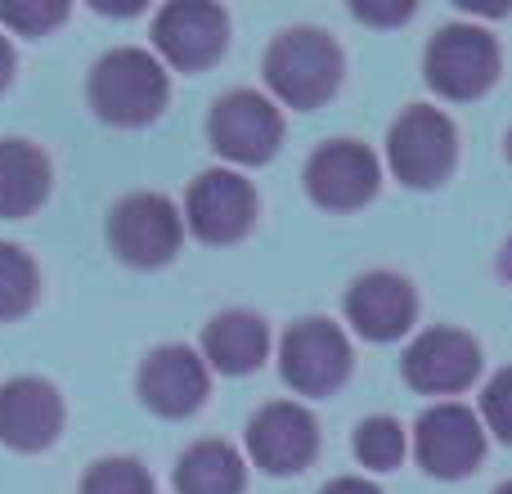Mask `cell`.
Returning <instances> with one entry per match:
<instances>
[{
  "instance_id": "1",
  "label": "cell",
  "mask_w": 512,
  "mask_h": 494,
  "mask_svg": "<svg viewBox=\"0 0 512 494\" xmlns=\"http://www.w3.org/2000/svg\"><path fill=\"white\" fill-rule=\"evenodd\" d=\"M265 86L288 108H319L342 86V45L319 27H288L265 50Z\"/></svg>"
},
{
  "instance_id": "2",
  "label": "cell",
  "mask_w": 512,
  "mask_h": 494,
  "mask_svg": "<svg viewBox=\"0 0 512 494\" xmlns=\"http://www.w3.org/2000/svg\"><path fill=\"white\" fill-rule=\"evenodd\" d=\"M171 81L149 50H108L90 72V108L113 126H149L167 108Z\"/></svg>"
},
{
  "instance_id": "3",
  "label": "cell",
  "mask_w": 512,
  "mask_h": 494,
  "mask_svg": "<svg viewBox=\"0 0 512 494\" xmlns=\"http://www.w3.org/2000/svg\"><path fill=\"white\" fill-rule=\"evenodd\" d=\"M454 158H459V131L441 108L409 104L387 131V162L400 185L409 189H436L450 180Z\"/></svg>"
},
{
  "instance_id": "4",
  "label": "cell",
  "mask_w": 512,
  "mask_h": 494,
  "mask_svg": "<svg viewBox=\"0 0 512 494\" xmlns=\"http://www.w3.org/2000/svg\"><path fill=\"white\" fill-rule=\"evenodd\" d=\"M427 86L445 99H477L499 81V41L486 27L450 23L427 41Z\"/></svg>"
},
{
  "instance_id": "5",
  "label": "cell",
  "mask_w": 512,
  "mask_h": 494,
  "mask_svg": "<svg viewBox=\"0 0 512 494\" xmlns=\"http://www.w3.org/2000/svg\"><path fill=\"white\" fill-rule=\"evenodd\" d=\"M207 140L239 167H261L283 144V113L256 90H230L207 113Z\"/></svg>"
},
{
  "instance_id": "6",
  "label": "cell",
  "mask_w": 512,
  "mask_h": 494,
  "mask_svg": "<svg viewBox=\"0 0 512 494\" xmlns=\"http://www.w3.org/2000/svg\"><path fill=\"white\" fill-rule=\"evenodd\" d=\"M180 234H185V221H180L176 203L162 194H131L108 216V243L135 270L167 265L180 252Z\"/></svg>"
},
{
  "instance_id": "7",
  "label": "cell",
  "mask_w": 512,
  "mask_h": 494,
  "mask_svg": "<svg viewBox=\"0 0 512 494\" xmlns=\"http://www.w3.org/2000/svg\"><path fill=\"white\" fill-rule=\"evenodd\" d=\"M279 369L301 396H328L351 373V342L333 319H301L279 342Z\"/></svg>"
},
{
  "instance_id": "8",
  "label": "cell",
  "mask_w": 512,
  "mask_h": 494,
  "mask_svg": "<svg viewBox=\"0 0 512 494\" xmlns=\"http://www.w3.org/2000/svg\"><path fill=\"white\" fill-rule=\"evenodd\" d=\"M153 45L180 72H203L230 45V18L207 0H171L153 18Z\"/></svg>"
},
{
  "instance_id": "9",
  "label": "cell",
  "mask_w": 512,
  "mask_h": 494,
  "mask_svg": "<svg viewBox=\"0 0 512 494\" xmlns=\"http://www.w3.org/2000/svg\"><path fill=\"white\" fill-rule=\"evenodd\" d=\"M414 454L432 477L459 481L486 459V427L468 405H432L414 427Z\"/></svg>"
},
{
  "instance_id": "10",
  "label": "cell",
  "mask_w": 512,
  "mask_h": 494,
  "mask_svg": "<svg viewBox=\"0 0 512 494\" xmlns=\"http://www.w3.org/2000/svg\"><path fill=\"white\" fill-rule=\"evenodd\" d=\"M185 221L203 243H239L256 225V189L239 171L212 167L189 185L185 198Z\"/></svg>"
},
{
  "instance_id": "11",
  "label": "cell",
  "mask_w": 512,
  "mask_h": 494,
  "mask_svg": "<svg viewBox=\"0 0 512 494\" xmlns=\"http://www.w3.org/2000/svg\"><path fill=\"white\" fill-rule=\"evenodd\" d=\"M378 180H382L378 158L355 140L319 144L306 162V194L315 198L324 212H355V207L373 203Z\"/></svg>"
},
{
  "instance_id": "12",
  "label": "cell",
  "mask_w": 512,
  "mask_h": 494,
  "mask_svg": "<svg viewBox=\"0 0 512 494\" xmlns=\"http://www.w3.org/2000/svg\"><path fill=\"white\" fill-rule=\"evenodd\" d=\"M248 454L256 468H265L270 477H292L306 472L319 454V423L306 405L292 400H274L248 423Z\"/></svg>"
},
{
  "instance_id": "13",
  "label": "cell",
  "mask_w": 512,
  "mask_h": 494,
  "mask_svg": "<svg viewBox=\"0 0 512 494\" xmlns=\"http://www.w3.org/2000/svg\"><path fill=\"white\" fill-rule=\"evenodd\" d=\"M405 382L423 396H454L481 373V346L459 328H427L405 351Z\"/></svg>"
},
{
  "instance_id": "14",
  "label": "cell",
  "mask_w": 512,
  "mask_h": 494,
  "mask_svg": "<svg viewBox=\"0 0 512 494\" xmlns=\"http://www.w3.org/2000/svg\"><path fill=\"white\" fill-rule=\"evenodd\" d=\"M207 360L189 346H158L149 351V360L140 364V378H135V391H140L144 409L162 418H189L198 405L207 400Z\"/></svg>"
},
{
  "instance_id": "15",
  "label": "cell",
  "mask_w": 512,
  "mask_h": 494,
  "mask_svg": "<svg viewBox=\"0 0 512 494\" xmlns=\"http://www.w3.org/2000/svg\"><path fill=\"white\" fill-rule=\"evenodd\" d=\"M63 432V396L45 378H14L0 387V445L36 454Z\"/></svg>"
},
{
  "instance_id": "16",
  "label": "cell",
  "mask_w": 512,
  "mask_h": 494,
  "mask_svg": "<svg viewBox=\"0 0 512 494\" xmlns=\"http://www.w3.org/2000/svg\"><path fill=\"white\" fill-rule=\"evenodd\" d=\"M346 319L360 337L369 342H396L414 328L418 319V297L409 288V279L391 270H373V274H360L346 292Z\"/></svg>"
},
{
  "instance_id": "17",
  "label": "cell",
  "mask_w": 512,
  "mask_h": 494,
  "mask_svg": "<svg viewBox=\"0 0 512 494\" xmlns=\"http://www.w3.org/2000/svg\"><path fill=\"white\" fill-rule=\"evenodd\" d=\"M265 351H270V328L252 310H225L203 328V360L207 369L225 373V378L256 373Z\"/></svg>"
},
{
  "instance_id": "18",
  "label": "cell",
  "mask_w": 512,
  "mask_h": 494,
  "mask_svg": "<svg viewBox=\"0 0 512 494\" xmlns=\"http://www.w3.org/2000/svg\"><path fill=\"white\" fill-rule=\"evenodd\" d=\"M50 198V162L27 140H0V221H23Z\"/></svg>"
},
{
  "instance_id": "19",
  "label": "cell",
  "mask_w": 512,
  "mask_h": 494,
  "mask_svg": "<svg viewBox=\"0 0 512 494\" xmlns=\"http://www.w3.org/2000/svg\"><path fill=\"white\" fill-rule=\"evenodd\" d=\"M248 468L225 441H198L176 463V494H243Z\"/></svg>"
},
{
  "instance_id": "20",
  "label": "cell",
  "mask_w": 512,
  "mask_h": 494,
  "mask_svg": "<svg viewBox=\"0 0 512 494\" xmlns=\"http://www.w3.org/2000/svg\"><path fill=\"white\" fill-rule=\"evenodd\" d=\"M41 297V274L32 256L14 243H0V319H18Z\"/></svg>"
},
{
  "instance_id": "21",
  "label": "cell",
  "mask_w": 512,
  "mask_h": 494,
  "mask_svg": "<svg viewBox=\"0 0 512 494\" xmlns=\"http://www.w3.org/2000/svg\"><path fill=\"white\" fill-rule=\"evenodd\" d=\"M355 459L378 472L400 468V459H405V427L387 414L364 418V423L355 427Z\"/></svg>"
},
{
  "instance_id": "22",
  "label": "cell",
  "mask_w": 512,
  "mask_h": 494,
  "mask_svg": "<svg viewBox=\"0 0 512 494\" xmlns=\"http://www.w3.org/2000/svg\"><path fill=\"white\" fill-rule=\"evenodd\" d=\"M81 494H153V477L135 459H99L81 477Z\"/></svg>"
},
{
  "instance_id": "23",
  "label": "cell",
  "mask_w": 512,
  "mask_h": 494,
  "mask_svg": "<svg viewBox=\"0 0 512 494\" xmlns=\"http://www.w3.org/2000/svg\"><path fill=\"white\" fill-rule=\"evenodd\" d=\"M68 18L63 0H0V23L14 27L18 36H45Z\"/></svg>"
},
{
  "instance_id": "24",
  "label": "cell",
  "mask_w": 512,
  "mask_h": 494,
  "mask_svg": "<svg viewBox=\"0 0 512 494\" xmlns=\"http://www.w3.org/2000/svg\"><path fill=\"white\" fill-rule=\"evenodd\" d=\"M481 418H486V427L499 436V441L512 445V369L490 378L486 396H481Z\"/></svg>"
},
{
  "instance_id": "25",
  "label": "cell",
  "mask_w": 512,
  "mask_h": 494,
  "mask_svg": "<svg viewBox=\"0 0 512 494\" xmlns=\"http://www.w3.org/2000/svg\"><path fill=\"white\" fill-rule=\"evenodd\" d=\"M351 14L364 18V23H405L414 14V5L409 0H396V5H369V0H360V5H351Z\"/></svg>"
},
{
  "instance_id": "26",
  "label": "cell",
  "mask_w": 512,
  "mask_h": 494,
  "mask_svg": "<svg viewBox=\"0 0 512 494\" xmlns=\"http://www.w3.org/2000/svg\"><path fill=\"white\" fill-rule=\"evenodd\" d=\"M319 494H382L373 481H364V477H337V481H328Z\"/></svg>"
},
{
  "instance_id": "27",
  "label": "cell",
  "mask_w": 512,
  "mask_h": 494,
  "mask_svg": "<svg viewBox=\"0 0 512 494\" xmlns=\"http://www.w3.org/2000/svg\"><path fill=\"white\" fill-rule=\"evenodd\" d=\"M9 77H14V45L0 36V90L9 86Z\"/></svg>"
},
{
  "instance_id": "28",
  "label": "cell",
  "mask_w": 512,
  "mask_h": 494,
  "mask_svg": "<svg viewBox=\"0 0 512 494\" xmlns=\"http://www.w3.org/2000/svg\"><path fill=\"white\" fill-rule=\"evenodd\" d=\"M499 270H504L508 279H512V239H508V247H504V256H499Z\"/></svg>"
},
{
  "instance_id": "29",
  "label": "cell",
  "mask_w": 512,
  "mask_h": 494,
  "mask_svg": "<svg viewBox=\"0 0 512 494\" xmlns=\"http://www.w3.org/2000/svg\"><path fill=\"white\" fill-rule=\"evenodd\" d=\"M495 494H512V481H508V486H499V490H495Z\"/></svg>"
},
{
  "instance_id": "30",
  "label": "cell",
  "mask_w": 512,
  "mask_h": 494,
  "mask_svg": "<svg viewBox=\"0 0 512 494\" xmlns=\"http://www.w3.org/2000/svg\"><path fill=\"white\" fill-rule=\"evenodd\" d=\"M508 158H512V131H508Z\"/></svg>"
}]
</instances>
